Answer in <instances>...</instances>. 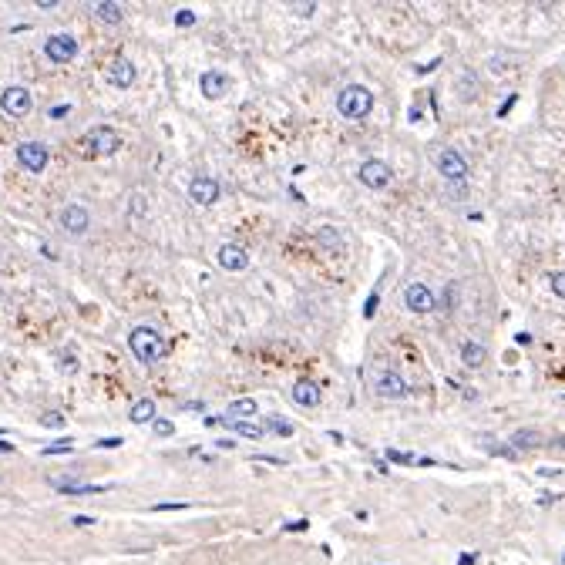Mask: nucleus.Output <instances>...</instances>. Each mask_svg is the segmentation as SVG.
I'll return each mask as SVG.
<instances>
[{
	"label": "nucleus",
	"instance_id": "1",
	"mask_svg": "<svg viewBox=\"0 0 565 565\" xmlns=\"http://www.w3.org/2000/svg\"><path fill=\"white\" fill-rule=\"evenodd\" d=\"M128 346H132V354H135L141 363H158V360L165 357V340H162V333L155 330V327H148V323L132 330Z\"/></svg>",
	"mask_w": 565,
	"mask_h": 565
},
{
	"label": "nucleus",
	"instance_id": "2",
	"mask_svg": "<svg viewBox=\"0 0 565 565\" xmlns=\"http://www.w3.org/2000/svg\"><path fill=\"white\" fill-rule=\"evenodd\" d=\"M337 111L344 115L346 122H360L373 111V95L360 84H346L344 91L337 95Z\"/></svg>",
	"mask_w": 565,
	"mask_h": 565
},
{
	"label": "nucleus",
	"instance_id": "3",
	"mask_svg": "<svg viewBox=\"0 0 565 565\" xmlns=\"http://www.w3.org/2000/svg\"><path fill=\"white\" fill-rule=\"evenodd\" d=\"M84 145H88V152L95 155V158H108L122 148V135L111 128V124H95L88 135H84Z\"/></svg>",
	"mask_w": 565,
	"mask_h": 565
},
{
	"label": "nucleus",
	"instance_id": "4",
	"mask_svg": "<svg viewBox=\"0 0 565 565\" xmlns=\"http://www.w3.org/2000/svg\"><path fill=\"white\" fill-rule=\"evenodd\" d=\"M434 165H438L444 182H465L468 179V158L458 152V148H444V152H438Z\"/></svg>",
	"mask_w": 565,
	"mask_h": 565
},
{
	"label": "nucleus",
	"instance_id": "5",
	"mask_svg": "<svg viewBox=\"0 0 565 565\" xmlns=\"http://www.w3.org/2000/svg\"><path fill=\"white\" fill-rule=\"evenodd\" d=\"M51 162V152H47V145L41 141H21L17 145V165L28 168V172H44Z\"/></svg>",
	"mask_w": 565,
	"mask_h": 565
},
{
	"label": "nucleus",
	"instance_id": "6",
	"mask_svg": "<svg viewBox=\"0 0 565 565\" xmlns=\"http://www.w3.org/2000/svg\"><path fill=\"white\" fill-rule=\"evenodd\" d=\"M30 91L28 88H21V84H11V88H4V95H0V108L4 115H11V118H24L30 111Z\"/></svg>",
	"mask_w": 565,
	"mask_h": 565
},
{
	"label": "nucleus",
	"instance_id": "7",
	"mask_svg": "<svg viewBox=\"0 0 565 565\" xmlns=\"http://www.w3.org/2000/svg\"><path fill=\"white\" fill-rule=\"evenodd\" d=\"M44 54L51 57L54 64H68V61L78 57V41L71 34H51L47 44H44Z\"/></svg>",
	"mask_w": 565,
	"mask_h": 565
},
{
	"label": "nucleus",
	"instance_id": "8",
	"mask_svg": "<svg viewBox=\"0 0 565 565\" xmlns=\"http://www.w3.org/2000/svg\"><path fill=\"white\" fill-rule=\"evenodd\" d=\"M404 306H407L411 313H431V310L438 306V296H434L424 283H407V290H404Z\"/></svg>",
	"mask_w": 565,
	"mask_h": 565
},
{
	"label": "nucleus",
	"instance_id": "9",
	"mask_svg": "<svg viewBox=\"0 0 565 565\" xmlns=\"http://www.w3.org/2000/svg\"><path fill=\"white\" fill-rule=\"evenodd\" d=\"M360 182H363L367 189H373V192H380V189L390 185V165L380 162V158H367V162L360 165Z\"/></svg>",
	"mask_w": 565,
	"mask_h": 565
},
{
	"label": "nucleus",
	"instance_id": "10",
	"mask_svg": "<svg viewBox=\"0 0 565 565\" xmlns=\"http://www.w3.org/2000/svg\"><path fill=\"white\" fill-rule=\"evenodd\" d=\"M88 226H91V212L84 206L71 202V206L61 209V229H64V233L81 235V233H88Z\"/></svg>",
	"mask_w": 565,
	"mask_h": 565
},
{
	"label": "nucleus",
	"instance_id": "11",
	"mask_svg": "<svg viewBox=\"0 0 565 565\" xmlns=\"http://www.w3.org/2000/svg\"><path fill=\"white\" fill-rule=\"evenodd\" d=\"M219 182L209 179V175H195L192 182H189V199H192L195 206H212L216 199H219Z\"/></svg>",
	"mask_w": 565,
	"mask_h": 565
},
{
	"label": "nucleus",
	"instance_id": "12",
	"mask_svg": "<svg viewBox=\"0 0 565 565\" xmlns=\"http://www.w3.org/2000/svg\"><path fill=\"white\" fill-rule=\"evenodd\" d=\"M199 88H202V98L219 101V98H226V91H229V78H226L222 71H202V74H199Z\"/></svg>",
	"mask_w": 565,
	"mask_h": 565
},
{
	"label": "nucleus",
	"instance_id": "13",
	"mask_svg": "<svg viewBox=\"0 0 565 565\" xmlns=\"http://www.w3.org/2000/svg\"><path fill=\"white\" fill-rule=\"evenodd\" d=\"M105 78H108L111 88H132V84H135V64H132L128 57H115L108 64V74H105Z\"/></svg>",
	"mask_w": 565,
	"mask_h": 565
},
{
	"label": "nucleus",
	"instance_id": "14",
	"mask_svg": "<svg viewBox=\"0 0 565 565\" xmlns=\"http://www.w3.org/2000/svg\"><path fill=\"white\" fill-rule=\"evenodd\" d=\"M373 390H377V397H384V400H397L407 394V384H404V377L394 371H384L380 377H377V384H373Z\"/></svg>",
	"mask_w": 565,
	"mask_h": 565
},
{
	"label": "nucleus",
	"instance_id": "15",
	"mask_svg": "<svg viewBox=\"0 0 565 565\" xmlns=\"http://www.w3.org/2000/svg\"><path fill=\"white\" fill-rule=\"evenodd\" d=\"M293 400L300 404V407H320V384L317 380H310V377H300V380H293Z\"/></svg>",
	"mask_w": 565,
	"mask_h": 565
},
{
	"label": "nucleus",
	"instance_id": "16",
	"mask_svg": "<svg viewBox=\"0 0 565 565\" xmlns=\"http://www.w3.org/2000/svg\"><path fill=\"white\" fill-rule=\"evenodd\" d=\"M219 266L226 273H243L249 266V252L243 246H222L219 249Z\"/></svg>",
	"mask_w": 565,
	"mask_h": 565
},
{
	"label": "nucleus",
	"instance_id": "17",
	"mask_svg": "<svg viewBox=\"0 0 565 565\" xmlns=\"http://www.w3.org/2000/svg\"><path fill=\"white\" fill-rule=\"evenodd\" d=\"M57 491L64 495H98V491H108L111 484H84V482H71V478H51Z\"/></svg>",
	"mask_w": 565,
	"mask_h": 565
},
{
	"label": "nucleus",
	"instance_id": "18",
	"mask_svg": "<svg viewBox=\"0 0 565 565\" xmlns=\"http://www.w3.org/2000/svg\"><path fill=\"white\" fill-rule=\"evenodd\" d=\"M256 411H260V404L252 397H239L226 407V417H229V421H249V417H256Z\"/></svg>",
	"mask_w": 565,
	"mask_h": 565
},
{
	"label": "nucleus",
	"instance_id": "19",
	"mask_svg": "<svg viewBox=\"0 0 565 565\" xmlns=\"http://www.w3.org/2000/svg\"><path fill=\"white\" fill-rule=\"evenodd\" d=\"M155 414H158V407H155V400L141 397V400H135V407L128 411V417H132V424H152V421H155Z\"/></svg>",
	"mask_w": 565,
	"mask_h": 565
},
{
	"label": "nucleus",
	"instance_id": "20",
	"mask_svg": "<svg viewBox=\"0 0 565 565\" xmlns=\"http://www.w3.org/2000/svg\"><path fill=\"white\" fill-rule=\"evenodd\" d=\"M226 421V428L235 431L239 438H249V441H260L262 434H266V428L262 424H252V421H229V417H222Z\"/></svg>",
	"mask_w": 565,
	"mask_h": 565
},
{
	"label": "nucleus",
	"instance_id": "21",
	"mask_svg": "<svg viewBox=\"0 0 565 565\" xmlns=\"http://www.w3.org/2000/svg\"><path fill=\"white\" fill-rule=\"evenodd\" d=\"M95 7V17H101L105 24H122V4H115V0H98V4H91Z\"/></svg>",
	"mask_w": 565,
	"mask_h": 565
},
{
	"label": "nucleus",
	"instance_id": "22",
	"mask_svg": "<svg viewBox=\"0 0 565 565\" xmlns=\"http://www.w3.org/2000/svg\"><path fill=\"white\" fill-rule=\"evenodd\" d=\"M535 448H542V438L535 431H515L511 434V451H535Z\"/></svg>",
	"mask_w": 565,
	"mask_h": 565
},
{
	"label": "nucleus",
	"instance_id": "23",
	"mask_svg": "<svg viewBox=\"0 0 565 565\" xmlns=\"http://www.w3.org/2000/svg\"><path fill=\"white\" fill-rule=\"evenodd\" d=\"M461 363H465V367H482V363H484V346L474 344V340H468V344L461 346Z\"/></svg>",
	"mask_w": 565,
	"mask_h": 565
},
{
	"label": "nucleus",
	"instance_id": "24",
	"mask_svg": "<svg viewBox=\"0 0 565 565\" xmlns=\"http://www.w3.org/2000/svg\"><path fill=\"white\" fill-rule=\"evenodd\" d=\"M262 428H269V431H276V434H279V438H293V421H286V417H279V414H269V417H266V424H262Z\"/></svg>",
	"mask_w": 565,
	"mask_h": 565
},
{
	"label": "nucleus",
	"instance_id": "25",
	"mask_svg": "<svg viewBox=\"0 0 565 565\" xmlns=\"http://www.w3.org/2000/svg\"><path fill=\"white\" fill-rule=\"evenodd\" d=\"M41 428H64V414H61V411H44L41 414Z\"/></svg>",
	"mask_w": 565,
	"mask_h": 565
},
{
	"label": "nucleus",
	"instance_id": "26",
	"mask_svg": "<svg viewBox=\"0 0 565 565\" xmlns=\"http://www.w3.org/2000/svg\"><path fill=\"white\" fill-rule=\"evenodd\" d=\"M175 24H179V28H192V24H195V14L189 11V7H182V11H175Z\"/></svg>",
	"mask_w": 565,
	"mask_h": 565
},
{
	"label": "nucleus",
	"instance_id": "27",
	"mask_svg": "<svg viewBox=\"0 0 565 565\" xmlns=\"http://www.w3.org/2000/svg\"><path fill=\"white\" fill-rule=\"evenodd\" d=\"M71 448H74V441H54V444H47V448H44V455H64V451H71Z\"/></svg>",
	"mask_w": 565,
	"mask_h": 565
},
{
	"label": "nucleus",
	"instance_id": "28",
	"mask_svg": "<svg viewBox=\"0 0 565 565\" xmlns=\"http://www.w3.org/2000/svg\"><path fill=\"white\" fill-rule=\"evenodd\" d=\"M455 296H458V286L451 283V286H448V290L441 293V306H444V310H455V303H458Z\"/></svg>",
	"mask_w": 565,
	"mask_h": 565
},
{
	"label": "nucleus",
	"instance_id": "29",
	"mask_svg": "<svg viewBox=\"0 0 565 565\" xmlns=\"http://www.w3.org/2000/svg\"><path fill=\"white\" fill-rule=\"evenodd\" d=\"M552 293H555V296H562L565 300V273H552Z\"/></svg>",
	"mask_w": 565,
	"mask_h": 565
},
{
	"label": "nucleus",
	"instance_id": "30",
	"mask_svg": "<svg viewBox=\"0 0 565 565\" xmlns=\"http://www.w3.org/2000/svg\"><path fill=\"white\" fill-rule=\"evenodd\" d=\"M293 14L313 17V14H317V4H303V0H300V4H293Z\"/></svg>",
	"mask_w": 565,
	"mask_h": 565
},
{
	"label": "nucleus",
	"instance_id": "31",
	"mask_svg": "<svg viewBox=\"0 0 565 565\" xmlns=\"http://www.w3.org/2000/svg\"><path fill=\"white\" fill-rule=\"evenodd\" d=\"M377 303H380V290H373V293H371V300H367V306H363V317H367V320L377 313Z\"/></svg>",
	"mask_w": 565,
	"mask_h": 565
},
{
	"label": "nucleus",
	"instance_id": "32",
	"mask_svg": "<svg viewBox=\"0 0 565 565\" xmlns=\"http://www.w3.org/2000/svg\"><path fill=\"white\" fill-rule=\"evenodd\" d=\"M152 428H155V434H158V438H168V434H172V421H158V417H155L152 421Z\"/></svg>",
	"mask_w": 565,
	"mask_h": 565
},
{
	"label": "nucleus",
	"instance_id": "33",
	"mask_svg": "<svg viewBox=\"0 0 565 565\" xmlns=\"http://www.w3.org/2000/svg\"><path fill=\"white\" fill-rule=\"evenodd\" d=\"M306 528H310V522H306V518H300V522H286V525H283V532H306Z\"/></svg>",
	"mask_w": 565,
	"mask_h": 565
},
{
	"label": "nucleus",
	"instance_id": "34",
	"mask_svg": "<svg viewBox=\"0 0 565 565\" xmlns=\"http://www.w3.org/2000/svg\"><path fill=\"white\" fill-rule=\"evenodd\" d=\"M47 115H51V118H68V115H71V105H54V108L47 111Z\"/></svg>",
	"mask_w": 565,
	"mask_h": 565
},
{
	"label": "nucleus",
	"instance_id": "35",
	"mask_svg": "<svg viewBox=\"0 0 565 565\" xmlns=\"http://www.w3.org/2000/svg\"><path fill=\"white\" fill-rule=\"evenodd\" d=\"M465 192H468L465 182H451V199H465Z\"/></svg>",
	"mask_w": 565,
	"mask_h": 565
},
{
	"label": "nucleus",
	"instance_id": "36",
	"mask_svg": "<svg viewBox=\"0 0 565 565\" xmlns=\"http://www.w3.org/2000/svg\"><path fill=\"white\" fill-rule=\"evenodd\" d=\"M458 565H478V555H474V552H461V555H458Z\"/></svg>",
	"mask_w": 565,
	"mask_h": 565
},
{
	"label": "nucleus",
	"instance_id": "37",
	"mask_svg": "<svg viewBox=\"0 0 565 565\" xmlns=\"http://www.w3.org/2000/svg\"><path fill=\"white\" fill-rule=\"evenodd\" d=\"M71 525L84 528V525H95V518H91V515H74V518H71Z\"/></svg>",
	"mask_w": 565,
	"mask_h": 565
},
{
	"label": "nucleus",
	"instance_id": "38",
	"mask_svg": "<svg viewBox=\"0 0 565 565\" xmlns=\"http://www.w3.org/2000/svg\"><path fill=\"white\" fill-rule=\"evenodd\" d=\"M549 448H552V451H565V434H559V438H552Z\"/></svg>",
	"mask_w": 565,
	"mask_h": 565
},
{
	"label": "nucleus",
	"instance_id": "39",
	"mask_svg": "<svg viewBox=\"0 0 565 565\" xmlns=\"http://www.w3.org/2000/svg\"><path fill=\"white\" fill-rule=\"evenodd\" d=\"M98 448H122V438H105V441H98Z\"/></svg>",
	"mask_w": 565,
	"mask_h": 565
},
{
	"label": "nucleus",
	"instance_id": "40",
	"mask_svg": "<svg viewBox=\"0 0 565 565\" xmlns=\"http://www.w3.org/2000/svg\"><path fill=\"white\" fill-rule=\"evenodd\" d=\"M511 105H515V95H508V98H505V105H501V111H498V115H508V108H511Z\"/></svg>",
	"mask_w": 565,
	"mask_h": 565
},
{
	"label": "nucleus",
	"instance_id": "41",
	"mask_svg": "<svg viewBox=\"0 0 565 565\" xmlns=\"http://www.w3.org/2000/svg\"><path fill=\"white\" fill-rule=\"evenodd\" d=\"M515 340H518V344H522V346H528V344H532V333H518Z\"/></svg>",
	"mask_w": 565,
	"mask_h": 565
},
{
	"label": "nucleus",
	"instance_id": "42",
	"mask_svg": "<svg viewBox=\"0 0 565 565\" xmlns=\"http://www.w3.org/2000/svg\"><path fill=\"white\" fill-rule=\"evenodd\" d=\"M562 565H565V552H562Z\"/></svg>",
	"mask_w": 565,
	"mask_h": 565
}]
</instances>
